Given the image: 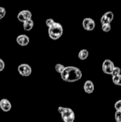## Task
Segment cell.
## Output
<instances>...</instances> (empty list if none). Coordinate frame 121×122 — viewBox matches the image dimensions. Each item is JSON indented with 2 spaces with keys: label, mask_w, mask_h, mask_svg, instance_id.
Masks as SVG:
<instances>
[{
  "label": "cell",
  "mask_w": 121,
  "mask_h": 122,
  "mask_svg": "<svg viewBox=\"0 0 121 122\" xmlns=\"http://www.w3.org/2000/svg\"><path fill=\"white\" fill-rule=\"evenodd\" d=\"M61 77L63 81L72 83L78 81L82 78V72L78 67L66 66L61 74Z\"/></svg>",
  "instance_id": "obj_1"
},
{
  "label": "cell",
  "mask_w": 121,
  "mask_h": 122,
  "mask_svg": "<svg viewBox=\"0 0 121 122\" xmlns=\"http://www.w3.org/2000/svg\"><path fill=\"white\" fill-rule=\"evenodd\" d=\"M63 29L62 25L58 22H55L48 28V36L52 40H58L63 34Z\"/></svg>",
  "instance_id": "obj_2"
},
{
  "label": "cell",
  "mask_w": 121,
  "mask_h": 122,
  "mask_svg": "<svg viewBox=\"0 0 121 122\" xmlns=\"http://www.w3.org/2000/svg\"><path fill=\"white\" fill-rule=\"evenodd\" d=\"M58 112L61 114L62 120L63 122H73L75 120V114L73 111L67 107H59Z\"/></svg>",
  "instance_id": "obj_3"
},
{
  "label": "cell",
  "mask_w": 121,
  "mask_h": 122,
  "mask_svg": "<svg viewBox=\"0 0 121 122\" xmlns=\"http://www.w3.org/2000/svg\"><path fill=\"white\" fill-rule=\"evenodd\" d=\"M114 67H115L114 63L110 59H106L102 65L103 71L106 74H109V75H111Z\"/></svg>",
  "instance_id": "obj_4"
},
{
  "label": "cell",
  "mask_w": 121,
  "mask_h": 122,
  "mask_svg": "<svg viewBox=\"0 0 121 122\" xmlns=\"http://www.w3.org/2000/svg\"><path fill=\"white\" fill-rule=\"evenodd\" d=\"M18 71L19 74L22 76H29L31 74L32 69L29 65L26 64H22L19 66Z\"/></svg>",
  "instance_id": "obj_5"
},
{
  "label": "cell",
  "mask_w": 121,
  "mask_h": 122,
  "mask_svg": "<svg viewBox=\"0 0 121 122\" xmlns=\"http://www.w3.org/2000/svg\"><path fill=\"white\" fill-rule=\"evenodd\" d=\"M31 16H32V14L29 10H23L18 14L17 19L19 21L24 23L27 20L31 19Z\"/></svg>",
  "instance_id": "obj_6"
},
{
  "label": "cell",
  "mask_w": 121,
  "mask_h": 122,
  "mask_svg": "<svg viewBox=\"0 0 121 122\" xmlns=\"http://www.w3.org/2000/svg\"><path fill=\"white\" fill-rule=\"evenodd\" d=\"M83 27L86 31H93L96 27L95 21L91 18H86L83 21Z\"/></svg>",
  "instance_id": "obj_7"
},
{
  "label": "cell",
  "mask_w": 121,
  "mask_h": 122,
  "mask_svg": "<svg viewBox=\"0 0 121 122\" xmlns=\"http://www.w3.org/2000/svg\"><path fill=\"white\" fill-rule=\"evenodd\" d=\"M114 19V14L112 11H107L105 13L101 19V23L102 24H111L112 21Z\"/></svg>",
  "instance_id": "obj_8"
},
{
  "label": "cell",
  "mask_w": 121,
  "mask_h": 122,
  "mask_svg": "<svg viewBox=\"0 0 121 122\" xmlns=\"http://www.w3.org/2000/svg\"><path fill=\"white\" fill-rule=\"evenodd\" d=\"M16 42L19 45L21 46H27L29 43V38L26 35L21 34L16 37Z\"/></svg>",
  "instance_id": "obj_9"
},
{
  "label": "cell",
  "mask_w": 121,
  "mask_h": 122,
  "mask_svg": "<svg viewBox=\"0 0 121 122\" xmlns=\"http://www.w3.org/2000/svg\"><path fill=\"white\" fill-rule=\"evenodd\" d=\"M0 108L3 112H9L11 109V104L6 99H3L0 101Z\"/></svg>",
  "instance_id": "obj_10"
},
{
  "label": "cell",
  "mask_w": 121,
  "mask_h": 122,
  "mask_svg": "<svg viewBox=\"0 0 121 122\" xmlns=\"http://www.w3.org/2000/svg\"><path fill=\"white\" fill-rule=\"evenodd\" d=\"M94 89H95L94 84L91 81L88 80L84 83L83 89H84V92L86 94H92L93 92V91H94Z\"/></svg>",
  "instance_id": "obj_11"
},
{
  "label": "cell",
  "mask_w": 121,
  "mask_h": 122,
  "mask_svg": "<svg viewBox=\"0 0 121 122\" xmlns=\"http://www.w3.org/2000/svg\"><path fill=\"white\" fill-rule=\"evenodd\" d=\"M34 21L32 19L27 20V21H26L25 22L23 23L24 29L25 31H30L34 27Z\"/></svg>",
  "instance_id": "obj_12"
},
{
  "label": "cell",
  "mask_w": 121,
  "mask_h": 122,
  "mask_svg": "<svg viewBox=\"0 0 121 122\" xmlns=\"http://www.w3.org/2000/svg\"><path fill=\"white\" fill-rule=\"evenodd\" d=\"M89 55V53H88V51L87 49H82L79 51L78 53V59H81V60H85L88 58Z\"/></svg>",
  "instance_id": "obj_13"
},
{
  "label": "cell",
  "mask_w": 121,
  "mask_h": 122,
  "mask_svg": "<svg viewBox=\"0 0 121 122\" xmlns=\"http://www.w3.org/2000/svg\"><path fill=\"white\" fill-rule=\"evenodd\" d=\"M112 81L116 86H121V74L116 76H112Z\"/></svg>",
  "instance_id": "obj_14"
},
{
  "label": "cell",
  "mask_w": 121,
  "mask_h": 122,
  "mask_svg": "<svg viewBox=\"0 0 121 122\" xmlns=\"http://www.w3.org/2000/svg\"><path fill=\"white\" fill-rule=\"evenodd\" d=\"M64 68H65V66L61 64H56L55 66V70H56V71L58 72V73H59L60 74L62 73V71H63Z\"/></svg>",
  "instance_id": "obj_15"
},
{
  "label": "cell",
  "mask_w": 121,
  "mask_h": 122,
  "mask_svg": "<svg viewBox=\"0 0 121 122\" xmlns=\"http://www.w3.org/2000/svg\"><path fill=\"white\" fill-rule=\"evenodd\" d=\"M121 73V69L120 67L118 66H115L114 69H113V71L111 74L112 76H118L120 75Z\"/></svg>",
  "instance_id": "obj_16"
},
{
  "label": "cell",
  "mask_w": 121,
  "mask_h": 122,
  "mask_svg": "<svg viewBox=\"0 0 121 122\" xmlns=\"http://www.w3.org/2000/svg\"><path fill=\"white\" fill-rule=\"evenodd\" d=\"M102 30L105 32H108L111 29V24H102Z\"/></svg>",
  "instance_id": "obj_17"
},
{
  "label": "cell",
  "mask_w": 121,
  "mask_h": 122,
  "mask_svg": "<svg viewBox=\"0 0 121 122\" xmlns=\"http://www.w3.org/2000/svg\"><path fill=\"white\" fill-rule=\"evenodd\" d=\"M114 107L116 110V112H121V99L118 100L116 102Z\"/></svg>",
  "instance_id": "obj_18"
},
{
  "label": "cell",
  "mask_w": 121,
  "mask_h": 122,
  "mask_svg": "<svg viewBox=\"0 0 121 122\" xmlns=\"http://www.w3.org/2000/svg\"><path fill=\"white\" fill-rule=\"evenodd\" d=\"M115 119L116 122H121V112H116Z\"/></svg>",
  "instance_id": "obj_19"
},
{
  "label": "cell",
  "mask_w": 121,
  "mask_h": 122,
  "mask_svg": "<svg viewBox=\"0 0 121 122\" xmlns=\"http://www.w3.org/2000/svg\"><path fill=\"white\" fill-rule=\"evenodd\" d=\"M54 23H55V21H54V20L52 19H46V25L48 28L51 27Z\"/></svg>",
  "instance_id": "obj_20"
},
{
  "label": "cell",
  "mask_w": 121,
  "mask_h": 122,
  "mask_svg": "<svg viewBox=\"0 0 121 122\" xmlns=\"http://www.w3.org/2000/svg\"><path fill=\"white\" fill-rule=\"evenodd\" d=\"M6 15V9L4 7H0V19H3Z\"/></svg>",
  "instance_id": "obj_21"
},
{
  "label": "cell",
  "mask_w": 121,
  "mask_h": 122,
  "mask_svg": "<svg viewBox=\"0 0 121 122\" xmlns=\"http://www.w3.org/2000/svg\"><path fill=\"white\" fill-rule=\"evenodd\" d=\"M5 67V64L4 62V61L2 59H0V71H2L4 69Z\"/></svg>",
  "instance_id": "obj_22"
}]
</instances>
